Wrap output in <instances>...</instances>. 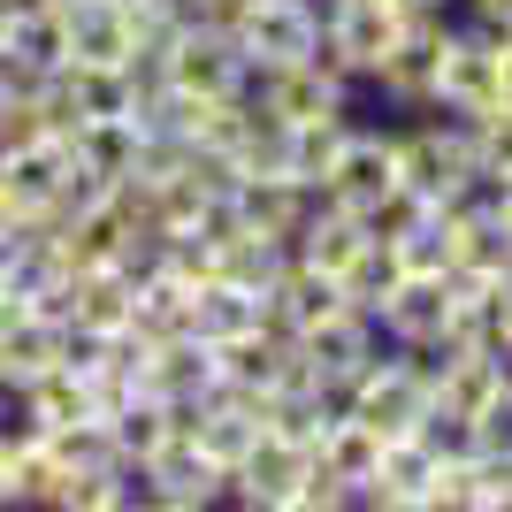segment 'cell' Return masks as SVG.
I'll use <instances>...</instances> for the list:
<instances>
[{"label": "cell", "instance_id": "cell-21", "mask_svg": "<svg viewBox=\"0 0 512 512\" xmlns=\"http://www.w3.org/2000/svg\"><path fill=\"white\" fill-rule=\"evenodd\" d=\"M69 360V329L62 314H46V306H23L8 329H0V383L23 390L31 375H46V367H62Z\"/></svg>", "mask_w": 512, "mask_h": 512}, {"label": "cell", "instance_id": "cell-20", "mask_svg": "<svg viewBox=\"0 0 512 512\" xmlns=\"http://www.w3.org/2000/svg\"><path fill=\"white\" fill-rule=\"evenodd\" d=\"M360 253H367V222H360L352 207H337V199H321V192H314V207H306L299 237H291V260H306V268H321V276L337 283Z\"/></svg>", "mask_w": 512, "mask_h": 512}, {"label": "cell", "instance_id": "cell-40", "mask_svg": "<svg viewBox=\"0 0 512 512\" xmlns=\"http://www.w3.org/2000/svg\"><path fill=\"white\" fill-rule=\"evenodd\" d=\"M123 8H130V0H123Z\"/></svg>", "mask_w": 512, "mask_h": 512}, {"label": "cell", "instance_id": "cell-32", "mask_svg": "<svg viewBox=\"0 0 512 512\" xmlns=\"http://www.w3.org/2000/svg\"><path fill=\"white\" fill-rule=\"evenodd\" d=\"M23 138H46V123H39V107L23 100V85L0 69V146H23Z\"/></svg>", "mask_w": 512, "mask_h": 512}, {"label": "cell", "instance_id": "cell-28", "mask_svg": "<svg viewBox=\"0 0 512 512\" xmlns=\"http://www.w3.org/2000/svg\"><path fill=\"white\" fill-rule=\"evenodd\" d=\"M283 260H291V245H276V237H260V230H237L230 245H214V276H230V283H245V291L268 299V283L283 276Z\"/></svg>", "mask_w": 512, "mask_h": 512}, {"label": "cell", "instance_id": "cell-27", "mask_svg": "<svg viewBox=\"0 0 512 512\" xmlns=\"http://www.w3.org/2000/svg\"><path fill=\"white\" fill-rule=\"evenodd\" d=\"M344 130H352V115H329V123H291V130H283V176H291V184H306V192H321V176H329V161H337Z\"/></svg>", "mask_w": 512, "mask_h": 512}, {"label": "cell", "instance_id": "cell-34", "mask_svg": "<svg viewBox=\"0 0 512 512\" xmlns=\"http://www.w3.org/2000/svg\"><path fill=\"white\" fill-rule=\"evenodd\" d=\"M253 8V0H184V16H199V23H237Z\"/></svg>", "mask_w": 512, "mask_h": 512}, {"label": "cell", "instance_id": "cell-5", "mask_svg": "<svg viewBox=\"0 0 512 512\" xmlns=\"http://www.w3.org/2000/svg\"><path fill=\"white\" fill-rule=\"evenodd\" d=\"M406 39V16L390 0H321V62L352 77L367 92V77L390 62V46Z\"/></svg>", "mask_w": 512, "mask_h": 512}, {"label": "cell", "instance_id": "cell-18", "mask_svg": "<svg viewBox=\"0 0 512 512\" xmlns=\"http://www.w3.org/2000/svg\"><path fill=\"white\" fill-rule=\"evenodd\" d=\"M62 23H69V62H92V69H123L146 46L123 0H77V8H62Z\"/></svg>", "mask_w": 512, "mask_h": 512}, {"label": "cell", "instance_id": "cell-10", "mask_svg": "<svg viewBox=\"0 0 512 512\" xmlns=\"http://www.w3.org/2000/svg\"><path fill=\"white\" fill-rule=\"evenodd\" d=\"M291 344H299L306 383L344 390L367 360H375V352H383V329H375V314H360V306H337V314H321L314 329H299Z\"/></svg>", "mask_w": 512, "mask_h": 512}, {"label": "cell", "instance_id": "cell-12", "mask_svg": "<svg viewBox=\"0 0 512 512\" xmlns=\"http://www.w3.org/2000/svg\"><path fill=\"white\" fill-rule=\"evenodd\" d=\"M306 467H314V451H306V444H291V436H276V428H260V444L230 467V505H245V512H291Z\"/></svg>", "mask_w": 512, "mask_h": 512}, {"label": "cell", "instance_id": "cell-11", "mask_svg": "<svg viewBox=\"0 0 512 512\" xmlns=\"http://www.w3.org/2000/svg\"><path fill=\"white\" fill-rule=\"evenodd\" d=\"M230 31H237V54L253 69L306 62V54H321V0H253Z\"/></svg>", "mask_w": 512, "mask_h": 512}, {"label": "cell", "instance_id": "cell-24", "mask_svg": "<svg viewBox=\"0 0 512 512\" xmlns=\"http://www.w3.org/2000/svg\"><path fill=\"white\" fill-rule=\"evenodd\" d=\"M260 321H268L260 291H245V283H230V276L192 283V337L199 344H230V337H245V329H260Z\"/></svg>", "mask_w": 512, "mask_h": 512}, {"label": "cell", "instance_id": "cell-19", "mask_svg": "<svg viewBox=\"0 0 512 512\" xmlns=\"http://www.w3.org/2000/svg\"><path fill=\"white\" fill-rule=\"evenodd\" d=\"M451 276H512V214L505 207H444Z\"/></svg>", "mask_w": 512, "mask_h": 512}, {"label": "cell", "instance_id": "cell-2", "mask_svg": "<svg viewBox=\"0 0 512 512\" xmlns=\"http://www.w3.org/2000/svg\"><path fill=\"white\" fill-rule=\"evenodd\" d=\"M398 123V184L406 192H421L428 207H444L459 184L474 176V138L459 115H444V107H421V115H390Z\"/></svg>", "mask_w": 512, "mask_h": 512}, {"label": "cell", "instance_id": "cell-1", "mask_svg": "<svg viewBox=\"0 0 512 512\" xmlns=\"http://www.w3.org/2000/svg\"><path fill=\"white\" fill-rule=\"evenodd\" d=\"M337 406L352 413V421H367L375 436H413V428H428V413H436V367H428V352L383 344V352L337 390Z\"/></svg>", "mask_w": 512, "mask_h": 512}, {"label": "cell", "instance_id": "cell-15", "mask_svg": "<svg viewBox=\"0 0 512 512\" xmlns=\"http://www.w3.org/2000/svg\"><path fill=\"white\" fill-rule=\"evenodd\" d=\"M428 482H436V436H383L375 482L360 490L367 512H428Z\"/></svg>", "mask_w": 512, "mask_h": 512}, {"label": "cell", "instance_id": "cell-35", "mask_svg": "<svg viewBox=\"0 0 512 512\" xmlns=\"http://www.w3.org/2000/svg\"><path fill=\"white\" fill-rule=\"evenodd\" d=\"M0 512H16V436L0 428Z\"/></svg>", "mask_w": 512, "mask_h": 512}, {"label": "cell", "instance_id": "cell-22", "mask_svg": "<svg viewBox=\"0 0 512 512\" xmlns=\"http://www.w3.org/2000/svg\"><path fill=\"white\" fill-rule=\"evenodd\" d=\"M230 199H237V222L260 230V237H276V245H291L306 207H314V192L291 184V176H230Z\"/></svg>", "mask_w": 512, "mask_h": 512}, {"label": "cell", "instance_id": "cell-29", "mask_svg": "<svg viewBox=\"0 0 512 512\" xmlns=\"http://www.w3.org/2000/svg\"><path fill=\"white\" fill-rule=\"evenodd\" d=\"M406 283V268H398V253H390L383 237H367V253L352 260L337 276V291H344V306H360V314H383V299Z\"/></svg>", "mask_w": 512, "mask_h": 512}, {"label": "cell", "instance_id": "cell-8", "mask_svg": "<svg viewBox=\"0 0 512 512\" xmlns=\"http://www.w3.org/2000/svg\"><path fill=\"white\" fill-rule=\"evenodd\" d=\"M444 31H451V16H413L406 39L390 46V62L367 77L360 100H375L383 115H421V107L436 100V54H444Z\"/></svg>", "mask_w": 512, "mask_h": 512}, {"label": "cell", "instance_id": "cell-30", "mask_svg": "<svg viewBox=\"0 0 512 512\" xmlns=\"http://www.w3.org/2000/svg\"><path fill=\"white\" fill-rule=\"evenodd\" d=\"M474 138V169H490V176H512V107H482V115H459Z\"/></svg>", "mask_w": 512, "mask_h": 512}, {"label": "cell", "instance_id": "cell-9", "mask_svg": "<svg viewBox=\"0 0 512 512\" xmlns=\"http://www.w3.org/2000/svg\"><path fill=\"white\" fill-rule=\"evenodd\" d=\"M497 31H482V23L451 16L444 31V54H436V100L444 115H482V107H497Z\"/></svg>", "mask_w": 512, "mask_h": 512}, {"label": "cell", "instance_id": "cell-37", "mask_svg": "<svg viewBox=\"0 0 512 512\" xmlns=\"http://www.w3.org/2000/svg\"><path fill=\"white\" fill-rule=\"evenodd\" d=\"M497 100H505V107H512V39H505V46H497Z\"/></svg>", "mask_w": 512, "mask_h": 512}, {"label": "cell", "instance_id": "cell-14", "mask_svg": "<svg viewBox=\"0 0 512 512\" xmlns=\"http://www.w3.org/2000/svg\"><path fill=\"white\" fill-rule=\"evenodd\" d=\"M130 268H77V276L54 291V314H62L69 337H123L130 329Z\"/></svg>", "mask_w": 512, "mask_h": 512}, {"label": "cell", "instance_id": "cell-4", "mask_svg": "<svg viewBox=\"0 0 512 512\" xmlns=\"http://www.w3.org/2000/svg\"><path fill=\"white\" fill-rule=\"evenodd\" d=\"M245 92H253V107H260V115H276L283 130H291V123H329V115H360V85H352V77H337L321 54H306V62H276V69H253V77H245Z\"/></svg>", "mask_w": 512, "mask_h": 512}, {"label": "cell", "instance_id": "cell-17", "mask_svg": "<svg viewBox=\"0 0 512 512\" xmlns=\"http://www.w3.org/2000/svg\"><path fill=\"white\" fill-rule=\"evenodd\" d=\"M138 383H146L153 398H169V406L192 413L199 398L214 390V344H199L192 329H184V337L146 344V352H138Z\"/></svg>", "mask_w": 512, "mask_h": 512}, {"label": "cell", "instance_id": "cell-16", "mask_svg": "<svg viewBox=\"0 0 512 512\" xmlns=\"http://www.w3.org/2000/svg\"><path fill=\"white\" fill-rule=\"evenodd\" d=\"M444 321H451V276H406V283L383 299L375 329H383V344L436 352V344H444Z\"/></svg>", "mask_w": 512, "mask_h": 512}, {"label": "cell", "instance_id": "cell-23", "mask_svg": "<svg viewBox=\"0 0 512 512\" xmlns=\"http://www.w3.org/2000/svg\"><path fill=\"white\" fill-rule=\"evenodd\" d=\"M100 421H107V436H115V451H123V467H146L153 451L184 428V406H169V398H153V390L138 383L130 398H115Z\"/></svg>", "mask_w": 512, "mask_h": 512}, {"label": "cell", "instance_id": "cell-39", "mask_svg": "<svg viewBox=\"0 0 512 512\" xmlns=\"http://www.w3.org/2000/svg\"><path fill=\"white\" fill-rule=\"evenodd\" d=\"M46 8H77V0H46Z\"/></svg>", "mask_w": 512, "mask_h": 512}, {"label": "cell", "instance_id": "cell-36", "mask_svg": "<svg viewBox=\"0 0 512 512\" xmlns=\"http://www.w3.org/2000/svg\"><path fill=\"white\" fill-rule=\"evenodd\" d=\"M390 8H398L406 23H413V16H451V0H390Z\"/></svg>", "mask_w": 512, "mask_h": 512}, {"label": "cell", "instance_id": "cell-38", "mask_svg": "<svg viewBox=\"0 0 512 512\" xmlns=\"http://www.w3.org/2000/svg\"><path fill=\"white\" fill-rule=\"evenodd\" d=\"M505 214H512V176H505Z\"/></svg>", "mask_w": 512, "mask_h": 512}, {"label": "cell", "instance_id": "cell-7", "mask_svg": "<svg viewBox=\"0 0 512 512\" xmlns=\"http://www.w3.org/2000/svg\"><path fill=\"white\" fill-rule=\"evenodd\" d=\"M390 184H398V123H390V115H383V123L352 115L337 161H329V176H321V199H337V207L367 214Z\"/></svg>", "mask_w": 512, "mask_h": 512}, {"label": "cell", "instance_id": "cell-13", "mask_svg": "<svg viewBox=\"0 0 512 512\" xmlns=\"http://www.w3.org/2000/svg\"><path fill=\"white\" fill-rule=\"evenodd\" d=\"M69 62V23L62 8H46V0H8L0 8V69L16 77V85H31V77H46V69Z\"/></svg>", "mask_w": 512, "mask_h": 512}, {"label": "cell", "instance_id": "cell-3", "mask_svg": "<svg viewBox=\"0 0 512 512\" xmlns=\"http://www.w3.org/2000/svg\"><path fill=\"white\" fill-rule=\"evenodd\" d=\"M153 54H161L169 92H184V100H230V92H245V77H253V62L237 54V31H230V23L184 16L169 39L153 46Z\"/></svg>", "mask_w": 512, "mask_h": 512}, {"label": "cell", "instance_id": "cell-31", "mask_svg": "<svg viewBox=\"0 0 512 512\" xmlns=\"http://www.w3.org/2000/svg\"><path fill=\"white\" fill-rule=\"evenodd\" d=\"M459 436H467L482 459H512V383H497L490 398H482V413H474Z\"/></svg>", "mask_w": 512, "mask_h": 512}, {"label": "cell", "instance_id": "cell-6", "mask_svg": "<svg viewBox=\"0 0 512 512\" xmlns=\"http://www.w3.org/2000/svg\"><path fill=\"white\" fill-rule=\"evenodd\" d=\"M130 482H138V505H153V512H214V505H230V474L214 467L184 428L153 451L146 467H130Z\"/></svg>", "mask_w": 512, "mask_h": 512}, {"label": "cell", "instance_id": "cell-26", "mask_svg": "<svg viewBox=\"0 0 512 512\" xmlns=\"http://www.w3.org/2000/svg\"><path fill=\"white\" fill-rule=\"evenodd\" d=\"M375 459H383V436H375L367 421H352V413H337V421H329V436L314 444V467L329 474V482H344V497H352V505H360V490L375 482Z\"/></svg>", "mask_w": 512, "mask_h": 512}, {"label": "cell", "instance_id": "cell-33", "mask_svg": "<svg viewBox=\"0 0 512 512\" xmlns=\"http://www.w3.org/2000/svg\"><path fill=\"white\" fill-rule=\"evenodd\" d=\"M451 16L482 23V31H497V39H512V0H451Z\"/></svg>", "mask_w": 512, "mask_h": 512}, {"label": "cell", "instance_id": "cell-25", "mask_svg": "<svg viewBox=\"0 0 512 512\" xmlns=\"http://www.w3.org/2000/svg\"><path fill=\"white\" fill-rule=\"evenodd\" d=\"M138 146H146L138 115H92V123L69 130V153H77V161H85L100 184H123V176H138Z\"/></svg>", "mask_w": 512, "mask_h": 512}]
</instances>
